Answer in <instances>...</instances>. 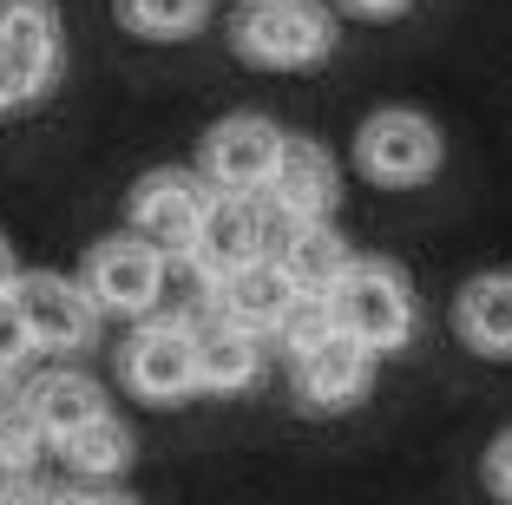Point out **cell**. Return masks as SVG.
Masks as SVG:
<instances>
[{
    "instance_id": "cell-9",
    "label": "cell",
    "mask_w": 512,
    "mask_h": 505,
    "mask_svg": "<svg viewBox=\"0 0 512 505\" xmlns=\"http://www.w3.org/2000/svg\"><path fill=\"white\" fill-rule=\"evenodd\" d=\"M283 145H289V132H276V125L256 119V112H237V119H224L204 138V178H211L217 191H263L276 158H283Z\"/></svg>"
},
{
    "instance_id": "cell-3",
    "label": "cell",
    "mask_w": 512,
    "mask_h": 505,
    "mask_svg": "<svg viewBox=\"0 0 512 505\" xmlns=\"http://www.w3.org/2000/svg\"><path fill=\"white\" fill-rule=\"evenodd\" d=\"M440 158H447V138L414 105H381L355 132V164L375 184H427L440 171Z\"/></svg>"
},
{
    "instance_id": "cell-24",
    "label": "cell",
    "mask_w": 512,
    "mask_h": 505,
    "mask_svg": "<svg viewBox=\"0 0 512 505\" xmlns=\"http://www.w3.org/2000/svg\"><path fill=\"white\" fill-rule=\"evenodd\" d=\"M33 355V328L20 315V296L14 289H0V368H20Z\"/></svg>"
},
{
    "instance_id": "cell-30",
    "label": "cell",
    "mask_w": 512,
    "mask_h": 505,
    "mask_svg": "<svg viewBox=\"0 0 512 505\" xmlns=\"http://www.w3.org/2000/svg\"><path fill=\"white\" fill-rule=\"evenodd\" d=\"M14 401H20V394H14V368H0V414H7Z\"/></svg>"
},
{
    "instance_id": "cell-13",
    "label": "cell",
    "mask_w": 512,
    "mask_h": 505,
    "mask_svg": "<svg viewBox=\"0 0 512 505\" xmlns=\"http://www.w3.org/2000/svg\"><path fill=\"white\" fill-rule=\"evenodd\" d=\"M453 328L460 342L486 361H512V269H486L453 296Z\"/></svg>"
},
{
    "instance_id": "cell-12",
    "label": "cell",
    "mask_w": 512,
    "mask_h": 505,
    "mask_svg": "<svg viewBox=\"0 0 512 505\" xmlns=\"http://www.w3.org/2000/svg\"><path fill=\"white\" fill-rule=\"evenodd\" d=\"M296 276H289L276 256H256V263H243V269H230L224 276V289H217V309L230 315V322H243V328H256V335H276L283 328V315L296 309Z\"/></svg>"
},
{
    "instance_id": "cell-19",
    "label": "cell",
    "mask_w": 512,
    "mask_h": 505,
    "mask_svg": "<svg viewBox=\"0 0 512 505\" xmlns=\"http://www.w3.org/2000/svg\"><path fill=\"white\" fill-rule=\"evenodd\" d=\"M0 46L60 60V7L53 0H0Z\"/></svg>"
},
{
    "instance_id": "cell-21",
    "label": "cell",
    "mask_w": 512,
    "mask_h": 505,
    "mask_svg": "<svg viewBox=\"0 0 512 505\" xmlns=\"http://www.w3.org/2000/svg\"><path fill=\"white\" fill-rule=\"evenodd\" d=\"M60 79V60H40V53H7L0 46V112H20L33 105L46 86Z\"/></svg>"
},
{
    "instance_id": "cell-17",
    "label": "cell",
    "mask_w": 512,
    "mask_h": 505,
    "mask_svg": "<svg viewBox=\"0 0 512 505\" xmlns=\"http://www.w3.org/2000/svg\"><path fill=\"white\" fill-rule=\"evenodd\" d=\"M217 276L197 263L191 250L165 256V283H158V322H178V328H197L217 315Z\"/></svg>"
},
{
    "instance_id": "cell-22",
    "label": "cell",
    "mask_w": 512,
    "mask_h": 505,
    "mask_svg": "<svg viewBox=\"0 0 512 505\" xmlns=\"http://www.w3.org/2000/svg\"><path fill=\"white\" fill-rule=\"evenodd\" d=\"M335 335V309H329V296H296V309L283 315V328H276V342L289 348V361L296 355H309L316 342H329Z\"/></svg>"
},
{
    "instance_id": "cell-2",
    "label": "cell",
    "mask_w": 512,
    "mask_h": 505,
    "mask_svg": "<svg viewBox=\"0 0 512 505\" xmlns=\"http://www.w3.org/2000/svg\"><path fill=\"white\" fill-rule=\"evenodd\" d=\"M329 309H335V328L355 335L362 348H375V355L407 348L414 328H421L414 283H407L394 263H381V256H355V263H348V276L329 289Z\"/></svg>"
},
{
    "instance_id": "cell-18",
    "label": "cell",
    "mask_w": 512,
    "mask_h": 505,
    "mask_svg": "<svg viewBox=\"0 0 512 505\" xmlns=\"http://www.w3.org/2000/svg\"><path fill=\"white\" fill-rule=\"evenodd\" d=\"M60 453H66V466L86 473V479H119L125 466H132V433L106 414V420H92V427H79L73 440H60Z\"/></svg>"
},
{
    "instance_id": "cell-28",
    "label": "cell",
    "mask_w": 512,
    "mask_h": 505,
    "mask_svg": "<svg viewBox=\"0 0 512 505\" xmlns=\"http://www.w3.org/2000/svg\"><path fill=\"white\" fill-rule=\"evenodd\" d=\"M20 283V269H14V243L0 237V289H14Z\"/></svg>"
},
{
    "instance_id": "cell-20",
    "label": "cell",
    "mask_w": 512,
    "mask_h": 505,
    "mask_svg": "<svg viewBox=\"0 0 512 505\" xmlns=\"http://www.w3.org/2000/svg\"><path fill=\"white\" fill-rule=\"evenodd\" d=\"M119 20L145 40H184L211 20V0H119Z\"/></svg>"
},
{
    "instance_id": "cell-31",
    "label": "cell",
    "mask_w": 512,
    "mask_h": 505,
    "mask_svg": "<svg viewBox=\"0 0 512 505\" xmlns=\"http://www.w3.org/2000/svg\"><path fill=\"white\" fill-rule=\"evenodd\" d=\"M92 505H138L132 492H92Z\"/></svg>"
},
{
    "instance_id": "cell-5",
    "label": "cell",
    "mask_w": 512,
    "mask_h": 505,
    "mask_svg": "<svg viewBox=\"0 0 512 505\" xmlns=\"http://www.w3.org/2000/svg\"><path fill=\"white\" fill-rule=\"evenodd\" d=\"M211 197H217V184L204 171H151L132 191V237H145L151 250H165V256L191 250Z\"/></svg>"
},
{
    "instance_id": "cell-16",
    "label": "cell",
    "mask_w": 512,
    "mask_h": 505,
    "mask_svg": "<svg viewBox=\"0 0 512 505\" xmlns=\"http://www.w3.org/2000/svg\"><path fill=\"white\" fill-rule=\"evenodd\" d=\"M276 263L296 276L302 296H329V289L348 276L355 250L342 243V230H335V223H296V230L283 237V250H276Z\"/></svg>"
},
{
    "instance_id": "cell-8",
    "label": "cell",
    "mask_w": 512,
    "mask_h": 505,
    "mask_svg": "<svg viewBox=\"0 0 512 505\" xmlns=\"http://www.w3.org/2000/svg\"><path fill=\"white\" fill-rule=\"evenodd\" d=\"M125 381L145 401H184L191 387H204V374H197V328H178V322L151 315L125 342Z\"/></svg>"
},
{
    "instance_id": "cell-7",
    "label": "cell",
    "mask_w": 512,
    "mask_h": 505,
    "mask_svg": "<svg viewBox=\"0 0 512 505\" xmlns=\"http://www.w3.org/2000/svg\"><path fill=\"white\" fill-rule=\"evenodd\" d=\"M270 223H276V210H270V197H263V191H217L211 210H204V223H197L191 256L211 269L217 283H224L230 269L270 256Z\"/></svg>"
},
{
    "instance_id": "cell-15",
    "label": "cell",
    "mask_w": 512,
    "mask_h": 505,
    "mask_svg": "<svg viewBox=\"0 0 512 505\" xmlns=\"http://www.w3.org/2000/svg\"><path fill=\"white\" fill-rule=\"evenodd\" d=\"M27 407L40 414V427L53 433V446L73 440L79 427H92V420H106V414H112V407H106V387L92 381V374H79V368L40 374V381L27 387Z\"/></svg>"
},
{
    "instance_id": "cell-29",
    "label": "cell",
    "mask_w": 512,
    "mask_h": 505,
    "mask_svg": "<svg viewBox=\"0 0 512 505\" xmlns=\"http://www.w3.org/2000/svg\"><path fill=\"white\" fill-rule=\"evenodd\" d=\"M33 505H92V492H40V499H33Z\"/></svg>"
},
{
    "instance_id": "cell-6",
    "label": "cell",
    "mask_w": 512,
    "mask_h": 505,
    "mask_svg": "<svg viewBox=\"0 0 512 505\" xmlns=\"http://www.w3.org/2000/svg\"><path fill=\"white\" fill-rule=\"evenodd\" d=\"M20 315L33 328V348L46 355H66V348H86L99 335V302L86 296L79 276H53V269H20Z\"/></svg>"
},
{
    "instance_id": "cell-11",
    "label": "cell",
    "mask_w": 512,
    "mask_h": 505,
    "mask_svg": "<svg viewBox=\"0 0 512 505\" xmlns=\"http://www.w3.org/2000/svg\"><path fill=\"white\" fill-rule=\"evenodd\" d=\"M368 381H375V348H362L355 335H342L335 328L329 342H316L309 355H296V387L309 407H355L368 394Z\"/></svg>"
},
{
    "instance_id": "cell-27",
    "label": "cell",
    "mask_w": 512,
    "mask_h": 505,
    "mask_svg": "<svg viewBox=\"0 0 512 505\" xmlns=\"http://www.w3.org/2000/svg\"><path fill=\"white\" fill-rule=\"evenodd\" d=\"M348 14H368V20H388V14H401L407 0H342Z\"/></svg>"
},
{
    "instance_id": "cell-10",
    "label": "cell",
    "mask_w": 512,
    "mask_h": 505,
    "mask_svg": "<svg viewBox=\"0 0 512 505\" xmlns=\"http://www.w3.org/2000/svg\"><path fill=\"white\" fill-rule=\"evenodd\" d=\"M263 197H270L289 223H329L335 197H342L335 158L316 145V138H289L283 158H276V171H270V184H263Z\"/></svg>"
},
{
    "instance_id": "cell-25",
    "label": "cell",
    "mask_w": 512,
    "mask_h": 505,
    "mask_svg": "<svg viewBox=\"0 0 512 505\" xmlns=\"http://www.w3.org/2000/svg\"><path fill=\"white\" fill-rule=\"evenodd\" d=\"M486 492H493L499 505H512V427L486 446Z\"/></svg>"
},
{
    "instance_id": "cell-23",
    "label": "cell",
    "mask_w": 512,
    "mask_h": 505,
    "mask_svg": "<svg viewBox=\"0 0 512 505\" xmlns=\"http://www.w3.org/2000/svg\"><path fill=\"white\" fill-rule=\"evenodd\" d=\"M40 446H53V433L40 427V414L27 407V394H20L7 414H0V460H14V466H33L40 460Z\"/></svg>"
},
{
    "instance_id": "cell-4",
    "label": "cell",
    "mask_w": 512,
    "mask_h": 505,
    "mask_svg": "<svg viewBox=\"0 0 512 505\" xmlns=\"http://www.w3.org/2000/svg\"><path fill=\"white\" fill-rule=\"evenodd\" d=\"M79 283H86V296L99 302V315H132V322H145V315H158V283H165V250H151L145 237H106L92 243L86 263H79Z\"/></svg>"
},
{
    "instance_id": "cell-1",
    "label": "cell",
    "mask_w": 512,
    "mask_h": 505,
    "mask_svg": "<svg viewBox=\"0 0 512 505\" xmlns=\"http://www.w3.org/2000/svg\"><path fill=\"white\" fill-rule=\"evenodd\" d=\"M230 46L250 66L296 73V66H322L335 53V20L322 0H243L230 14Z\"/></svg>"
},
{
    "instance_id": "cell-26",
    "label": "cell",
    "mask_w": 512,
    "mask_h": 505,
    "mask_svg": "<svg viewBox=\"0 0 512 505\" xmlns=\"http://www.w3.org/2000/svg\"><path fill=\"white\" fill-rule=\"evenodd\" d=\"M0 505H27V466L0 460Z\"/></svg>"
},
{
    "instance_id": "cell-14",
    "label": "cell",
    "mask_w": 512,
    "mask_h": 505,
    "mask_svg": "<svg viewBox=\"0 0 512 505\" xmlns=\"http://www.w3.org/2000/svg\"><path fill=\"white\" fill-rule=\"evenodd\" d=\"M263 355H270V335L230 322L224 309H217L211 322H197V374H204V387H217V394L250 387L256 374H263Z\"/></svg>"
}]
</instances>
